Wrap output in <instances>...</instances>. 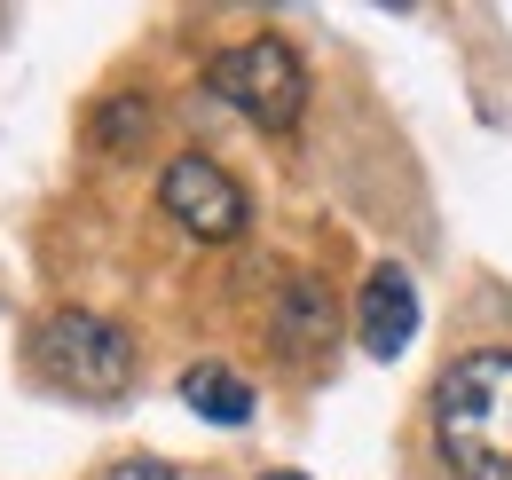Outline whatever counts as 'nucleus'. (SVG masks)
I'll return each mask as SVG.
<instances>
[{
	"label": "nucleus",
	"instance_id": "obj_1",
	"mask_svg": "<svg viewBox=\"0 0 512 480\" xmlns=\"http://www.w3.org/2000/svg\"><path fill=\"white\" fill-rule=\"evenodd\" d=\"M434 449L457 480H512V347H473L434 378Z\"/></svg>",
	"mask_w": 512,
	"mask_h": 480
},
{
	"label": "nucleus",
	"instance_id": "obj_2",
	"mask_svg": "<svg viewBox=\"0 0 512 480\" xmlns=\"http://www.w3.org/2000/svg\"><path fill=\"white\" fill-rule=\"evenodd\" d=\"M32 362H40V378H48L56 394H71V402H119L134 386V339L111 315H87V307L40 315Z\"/></svg>",
	"mask_w": 512,
	"mask_h": 480
},
{
	"label": "nucleus",
	"instance_id": "obj_3",
	"mask_svg": "<svg viewBox=\"0 0 512 480\" xmlns=\"http://www.w3.org/2000/svg\"><path fill=\"white\" fill-rule=\"evenodd\" d=\"M213 95L229 111H245L253 126H268V134H292L300 111H308V63H300L292 40L253 32V40H237V48L213 56Z\"/></svg>",
	"mask_w": 512,
	"mask_h": 480
},
{
	"label": "nucleus",
	"instance_id": "obj_4",
	"mask_svg": "<svg viewBox=\"0 0 512 480\" xmlns=\"http://www.w3.org/2000/svg\"><path fill=\"white\" fill-rule=\"evenodd\" d=\"M158 205H166V221L174 229H190L197 244H237L245 237V221H253V205H245V189L237 174H221L213 158H174L166 174H158Z\"/></svg>",
	"mask_w": 512,
	"mask_h": 480
},
{
	"label": "nucleus",
	"instance_id": "obj_5",
	"mask_svg": "<svg viewBox=\"0 0 512 480\" xmlns=\"http://www.w3.org/2000/svg\"><path fill=\"white\" fill-rule=\"evenodd\" d=\"M355 331H363V355L394 362L410 339H418V284L394 268V260H379L371 276H363V300H355Z\"/></svg>",
	"mask_w": 512,
	"mask_h": 480
},
{
	"label": "nucleus",
	"instance_id": "obj_6",
	"mask_svg": "<svg viewBox=\"0 0 512 480\" xmlns=\"http://www.w3.org/2000/svg\"><path fill=\"white\" fill-rule=\"evenodd\" d=\"M268 339H276V355L292 362H316L331 339H339V300L323 292L316 276H292L284 292H276V315H268Z\"/></svg>",
	"mask_w": 512,
	"mask_h": 480
},
{
	"label": "nucleus",
	"instance_id": "obj_7",
	"mask_svg": "<svg viewBox=\"0 0 512 480\" xmlns=\"http://www.w3.org/2000/svg\"><path fill=\"white\" fill-rule=\"evenodd\" d=\"M182 402H190L197 418H213V425H245L253 418V386H245L229 362H197L190 378H182Z\"/></svg>",
	"mask_w": 512,
	"mask_h": 480
},
{
	"label": "nucleus",
	"instance_id": "obj_8",
	"mask_svg": "<svg viewBox=\"0 0 512 480\" xmlns=\"http://www.w3.org/2000/svg\"><path fill=\"white\" fill-rule=\"evenodd\" d=\"M150 119H158V111H150L142 95H111V103L95 111V142H103V150H134V142L150 134Z\"/></svg>",
	"mask_w": 512,
	"mask_h": 480
},
{
	"label": "nucleus",
	"instance_id": "obj_9",
	"mask_svg": "<svg viewBox=\"0 0 512 480\" xmlns=\"http://www.w3.org/2000/svg\"><path fill=\"white\" fill-rule=\"evenodd\" d=\"M103 480H174V465H158V457H119Z\"/></svg>",
	"mask_w": 512,
	"mask_h": 480
},
{
	"label": "nucleus",
	"instance_id": "obj_10",
	"mask_svg": "<svg viewBox=\"0 0 512 480\" xmlns=\"http://www.w3.org/2000/svg\"><path fill=\"white\" fill-rule=\"evenodd\" d=\"M260 480H308V473H260Z\"/></svg>",
	"mask_w": 512,
	"mask_h": 480
},
{
	"label": "nucleus",
	"instance_id": "obj_11",
	"mask_svg": "<svg viewBox=\"0 0 512 480\" xmlns=\"http://www.w3.org/2000/svg\"><path fill=\"white\" fill-rule=\"evenodd\" d=\"M0 24H8V16H0Z\"/></svg>",
	"mask_w": 512,
	"mask_h": 480
}]
</instances>
